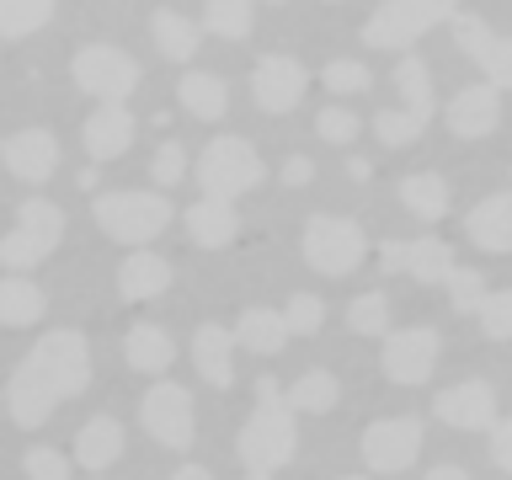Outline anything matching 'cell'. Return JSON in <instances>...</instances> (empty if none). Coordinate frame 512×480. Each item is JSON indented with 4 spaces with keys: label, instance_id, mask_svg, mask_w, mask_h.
I'll list each match as a JSON object with an SVG mask.
<instances>
[{
    "label": "cell",
    "instance_id": "cell-1",
    "mask_svg": "<svg viewBox=\"0 0 512 480\" xmlns=\"http://www.w3.org/2000/svg\"><path fill=\"white\" fill-rule=\"evenodd\" d=\"M91 384V342L80 331H43L6 379V411L16 427H43L64 400Z\"/></svg>",
    "mask_w": 512,
    "mask_h": 480
},
{
    "label": "cell",
    "instance_id": "cell-2",
    "mask_svg": "<svg viewBox=\"0 0 512 480\" xmlns=\"http://www.w3.org/2000/svg\"><path fill=\"white\" fill-rule=\"evenodd\" d=\"M256 406L246 416V427H240V438H235V454L240 464H246V475H272L278 464L294 459V411L283 406V390H278V379L262 374L256 379Z\"/></svg>",
    "mask_w": 512,
    "mask_h": 480
},
{
    "label": "cell",
    "instance_id": "cell-3",
    "mask_svg": "<svg viewBox=\"0 0 512 480\" xmlns=\"http://www.w3.org/2000/svg\"><path fill=\"white\" fill-rule=\"evenodd\" d=\"M91 219L96 230L118 246H150V240L171 224V198L166 192H134V187H118V192H102L91 203Z\"/></svg>",
    "mask_w": 512,
    "mask_h": 480
},
{
    "label": "cell",
    "instance_id": "cell-4",
    "mask_svg": "<svg viewBox=\"0 0 512 480\" xmlns=\"http://www.w3.org/2000/svg\"><path fill=\"white\" fill-rule=\"evenodd\" d=\"M262 176H267L262 155H256L246 139H235V134L203 144V155H198V187H203V198L235 203L240 192H251Z\"/></svg>",
    "mask_w": 512,
    "mask_h": 480
},
{
    "label": "cell",
    "instance_id": "cell-5",
    "mask_svg": "<svg viewBox=\"0 0 512 480\" xmlns=\"http://www.w3.org/2000/svg\"><path fill=\"white\" fill-rule=\"evenodd\" d=\"M59 240H64V208L48 198H27L16 208V230L0 235V267H11V272L38 267L43 256L59 251Z\"/></svg>",
    "mask_w": 512,
    "mask_h": 480
},
{
    "label": "cell",
    "instance_id": "cell-6",
    "mask_svg": "<svg viewBox=\"0 0 512 480\" xmlns=\"http://www.w3.org/2000/svg\"><path fill=\"white\" fill-rule=\"evenodd\" d=\"M299 246H304V262H310L315 272H326V278H347V272L363 267L368 235H363V224H352V219L315 214L310 224H304Z\"/></svg>",
    "mask_w": 512,
    "mask_h": 480
},
{
    "label": "cell",
    "instance_id": "cell-7",
    "mask_svg": "<svg viewBox=\"0 0 512 480\" xmlns=\"http://www.w3.org/2000/svg\"><path fill=\"white\" fill-rule=\"evenodd\" d=\"M70 75H75V86L96 96L102 107H123L128 96L139 91V64L123 54V48H112V43H91V48H80L75 64H70Z\"/></svg>",
    "mask_w": 512,
    "mask_h": 480
},
{
    "label": "cell",
    "instance_id": "cell-8",
    "mask_svg": "<svg viewBox=\"0 0 512 480\" xmlns=\"http://www.w3.org/2000/svg\"><path fill=\"white\" fill-rule=\"evenodd\" d=\"M139 422H144V432H150L160 448H171V454H187L192 438H198L192 395L182 390V384H171V379H160L155 390L139 400Z\"/></svg>",
    "mask_w": 512,
    "mask_h": 480
},
{
    "label": "cell",
    "instance_id": "cell-9",
    "mask_svg": "<svg viewBox=\"0 0 512 480\" xmlns=\"http://www.w3.org/2000/svg\"><path fill=\"white\" fill-rule=\"evenodd\" d=\"M438 22H454L448 0H395V6H384L363 22V43L368 48H406Z\"/></svg>",
    "mask_w": 512,
    "mask_h": 480
},
{
    "label": "cell",
    "instance_id": "cell-10",
    "mask_svg": "<svg viewBox=\"0 0 512 480\" xmlns=\"http://www.w3.org/2000/svg\"><path fill=\"white\" fill-rule=\"evenodd\" d=\"M438 331L432 326H406V331H390L384 336V352H379V374L390 384H427V374L438 368Z\"/></svg>",
    "mask_w": 512,
    "mask_h": 480
},
{
    "label": "cell",
    "instance_id": "cell-11",
    "mask_svg": "<svg viewBox=\"0 0 512 480\" xmlns=\"http://www.w3.org/2000/svg\"><path fill=\"white\" fill-rule=\"evenodd\" d=\"M422 448V416H384L363 432V464L374 475H400L416 464Z\"/></svg>",
    "mask_w": 512,
    "mask_h": 480
},
{
    "label": "cell",
    "instance_id": "cell-12",
    "mask_svg": "<svg viewBox=\"0 0 512 480\" xmlns=\"http://www.w3.org/2000/svg\"><path fill=\"white\" fill-rule=\"evenodd\" d=\"M379 267L384 272H406V278H416V283H448V272H454L459 262H454V251L443 246V240H432V235H422V240H384L379 246Z\"/></svg>",
    "mask_w": 512,
    "mask_h": 480
},
{
    "label": "cell",
    "instance_id": "cell-13",
    "mask_svg": "<svg viewBox=\"0 0 512 480\" xmlns=\"http://www.w3.org/2000/svg\"><path fill=\"white\" fill-rule=\"evenodd\" d=\"M304 86H310V75H304V64L288 59V54H267V59H256V70H251V96L262 112H294Z\"/></svg>",
    "mask_w": 512,
    "mask_h": 480
},
{
    "label": "cell",
    "instance_id": "cell-14",
    "mask_svg": "<svg viewBox=\"0 0 512 480\" xmlns=\"http://www.w3.org/2000/svg\"><path fill=\"white\" fill-rule=\"evenodd\" d=\"M454 38H459L464 54H470L480 70H486V86H491V91L512 86V43H507V38H496V32L480 22V16H464V11H454Z\"/></svg>",
    "mask_w": 512,
    "mask_h": 480
},
{
    "label": "cell",
    "instance_id": "cell-15",
    "mask_svg": "<svg viewBox=\"0 0 512 480\" xmlns=\"http://www.w3.org/2000/svg\"><path fill=\"white\" fill-rule=\"evenodd\" d=\"M432 416L448 427H464V432H486L496 422V390L486 379L448 384V390H438V400H432Z\"/></svg>",
    "mask_w": 512,
    "mask_h": 480
},
{
    "label": "cell",
    "instance_id": "cell-16",
    "mask_svg": "<svg viewBox=\"0 0 512 480\" xmlns=\"http://www.w3.org/2000/svg\"><path fill=\"white\" fill-rule=\"evenodd\" d=\"M0 160H6V171L16 176V182L38 187L59 171V144H54L48 128H22V134H11L6 144H0Z\"/></svg>",
    "mask_w": 512,
    "mask_h": 480
},
{
    "label": "cell",
    "instance_id": "cell-17",
    "mask_svg": "<svg viewBox=\"0 0 512 480\" xmlns=\"http://www.w3.org/2000/svg\"><path fill=\"white\" fill-rule=\"evenodd\" d=\"M496 123H502V91H491L486 80H480V86H464L454 102H448V128H454L459 139H486Z\"/></svg>",
    "mask_w": 512,
    "mask_h": 480
},
{
    "label": "cell",
    "instance_id": "cell-18",
    "mask_svg": "<svg viewBox=\"0 0 512 480\" xmlns=\"http://www.w3.org/2000/svg\"><path fill=\"white\" fill-rule=\"evenodd\" d=\"M464 235H470V246L491 251V256L512 251V198H507V192L480 198L470 214H464Z\"/></svg>",
    "mask_w": 512,
    "mask_h": 480
},
{
    "label": "cell",
    "instance_id": "cell-19",
    "mask_svg": "<svg viewBox=\"0 0 512 480\" xmlns=\"http://www.w3.org/2000/svg\"><path fill=\"white\" fill-rule=\"evenodd\" d=\"M80 144H86L91 160H118L134 144V112L128 107H96L86 128H80Z\"/></svg>",
    "mask_w": 512,
    "mask_h": 480
},
{
    "label": "cell",
    "instance_id": "cell-20",
    "mask_svg": "<svg viewBox=\"0 0 512 480\" xmlns=\"http://www.w3.org/2000/svg\"><path fill=\"white\" fill-rule=\"evenodd\" d=\"M166 288H171V262H166V256H155V251H134L118 267V294L128 304H144V299L166 294Z\"/></svg>",
    "mask_w": 512,
    "mask_h": 480
},
{
    "label": "cell",
    "instance_id": "cell-21",
    "mask_svg": "<svg viewBox=\"0 0 512 480\" xmlns=\"http://www.w3.org/2000/svg\"><path fill=\"white\" fill-rule=\"evenodd\" d=\"M230 352H235V342H230V331L224 326H198V336H192V363H198V374L214 384V390H230L235 384V363H230Z\"/></svg>",
    "mask_w": 512,
    "mask_h": 480
},
{
    "label": "cell",
    "instance_id": "cell-22",
    "mask_svg": "<svg viewBox=\"0 0 512 480\" xmlns=\"http://www.w3.org/2000/svg\"><path fill=\"white\" fill-rule=\"evenodd\" d=\"M176 102H182L192 118L214 123V118L230 112V86H224L214 70H187L182 80H176Z\"/></svg>",
    "mask_w": 512,
    "mask_h": 480
},
{
    "label": "cell",
    "instance_id": "cell-23",
    "mask_svg": "<svg viewBox=\"0 0 512 480\" xmlns=\"http://www.w3.org/2000/svg\"><path fill=\"white\" fill-rule=\"evenodd\" d=\"M123 358H128V368H139V374H166L176 363V342H171V331L139 320V326L123 336Z\"/></svg>",
    "mask_w": 512,
    "mask_h": 480
},
{
    "label": "cell",
    "instance_id": "cell-24",
    "mask_svg": "<svg viewBox=\"0 0 512 480\" xmlns=\"http://www.w3.org/2000/svg\"><path fill=\"white\" fill-rule=\"evenodd\" d=\"M182 219H187V235L198 240V246H230V240L240 235L235 203H219V198H198Z\"/></svg>",
    "mask_w": 512,
    "mask_h": 480
},
{
    "label": "cell",
    "instance_id": "cell-25",
    "mask_svg": "<svg viewBox=\"0 0 512 480\" xmlns=\"http://www.w3.org/2000/svg\"><path fill=\"white\" fill-rule=\"evenodd\" d=\"M118 454H123V422L118 416H91V422L75 432V459L86 464V470H107Z\"/></svg>",
    "mask_w": 512,
    "mask_h": 480
},
{
    "label": "cell",
    "instance_id": "cell-26",
    "mask_svg": "<svg viewBox=\"0 0 512 480\" xmlns=\"http://www.w3.org/2000/svg\"><path fill=\"white\" fill-rule=\"evenodd\" d=\"M230 342H240L246 352H262V358H272V352H283V342H288L283 310H267V304H256V310H246V315H240V326L230 331Z\"/></svg>",
    "mask_w": 512,
    "mask_h": 480
},
{
    "label": "cell",
    "instance_id": "cell-27",
    "mask_svg": "<svg viewBox=\"0 0 512 480\" xmlns=\"http://www.w3.org/2000/svg\"><path fill=\"white\" fill-rule=\"evenodd\" d=\"M400 203H406L416 219L438 224L448 214V182L432 171H411V176H400Z\"/></svg>",
    "mask_w": 512,
    "mask_h": 480
},
{
    "label": "cell",
    "instance_id": "cell-28",
    "mask_svg": "<svg viewBox=\"0 0 512 480\" xmlns=\"http://www.w3.org/2000/svg\"><path fill=\"white\" fill-rule=\"evenodd\" d=\"M336 400H342V384H336V374L331 368H310V374H299L294 384L283 390V406L288 411H331Z\"/></svg>",
    "mask_w": 512,
    "mask_h": 480
},
{
    "label": "cell",
    "instance_id": "cell-29",
    "mask_svg": "<svg viewBox=\"0 0 512 480\" xmlns=\"http://www.w3.org/2000/svg\"><path fill=\"white\" fill-rule=\"evenodd\" d=\"M48 299L32 278H0V326H32L43 320Z\"/></svg>",
    "mask_w": 512,
    "mask_h": 480
},
{
    "label": "cell",
    "instance_id": "cell-30",
    "mask_svg": "<svg viewBox=\"0 0 512 480\" xmlns=\"http://www.w3.org/2000/svg\"><path fill=\"white\" fill-rule=\"evenodd\" d=\"M198 38H203V27L187 22L182 11H155V48L171 64H187L192 54H198Z\"/></svg>",
    "mask_w": 512,
    "mask_h": 480
},
{
    "label": "cell",
    "instance_id": "cell-31",
    "mask_svg": "<svg viewBox=\"0 0 512 480\" xmlns=\"http://www.w3.org/2000/svg\"><path fill=\"white\" fill-rule=\"evenodd\" d=\"M395 91L406 96V107H400V112H411L416 123L432 118V75H427L422 59H400L395 64Z\"/></svg>",
    "mask_w": 512,
    "mask_h": 480
},
{
    "label": "cell",
    "instance_id": "cell-32",
    "mask_svg": "<svg viewBox=\"0 0 512 480\" xmlns=\"http://www.w3.org/2000/svg\"><path fill=\"white\" fill-rule=\"evenodd\" d=\"M48 22H54L48 0H0V38H27Z\"/></svg>",
    "mask_w": 512,
    "mask_h": 480
},
{
    "label": "cell",
    "instance_id": "cell-33",
    "mask_svg": "<svg viewBox=\"0 0 512 480\" xmlns=\"http://www.w3.org/2000/svg\"><path fill=\"white\" fill-rule=\"evenodd\" d=\"M347 326L358 336H384V331H390V299H384L379 288H374V294H358L347 304Z\"/></svg>",
    "mask_w": 512,
    "mask_h": 480
},
{
    "label": "cell",
    "instance_id": "cell-34",
    "mask_svg": "<svg viewBox=\"0 0 512 480\" xmlns=\"http://www.w3.org/2000/svg\"><path fill=\"white\" fill-rule=\"evenodd\" d=\"M480 326H486L491 342H507L512 336V294L507 288H486V299H480Z\"/></svg>",
    "mask_w": 512,
    "mask_h": 480
},
{
    "label": "cell",
    "instance_id": "cell-35",
    "mask_svg": "<svg viewBox=\"0 0 512 480\" xmlns=\"http://www.w3.org/2000/svg\"><path fill=\"white\" fill-rule=\"evenodd\" d=\"M427 123H416L411 112H400V107H384L379 118H374V134H379V144L384 150H400V144H411L416 134H422Z\"/></svg>",
    "mask_w": 512,
    "mask_h": 480
},
{
    "label": "cell",
    "instance_id": "cell-36",
    "mask_svg": "<svg viewBox=\"0 0 512 480\" xmlns=\"http://www.w3.org/2000/svg\"><path fill=\"white\" fill-rule=\"evenodd\" d=\"M203 27L219 32V38H246V32H251V6H240V0H219V6H208Z\"/></svg>",
    "mask_w": 512,
    "mask_h": 480
},
{
    "label": "cell",
    "instance_id": "cell-37",
    "mask_svg": "<svg viewBox=\"0 0 512 480\" xmlns=\"http://www.w3.org/2000/svg\"><path fill=\"white\" fill-rule=\"evenodd\" d=\"M443 288H448V299H454V310H480V299H486V272L454 267Z\"/></svg>",
    "mask_w": 512,
    "mask_h": 480
},
{
    "label": "cell",
    "instance_id": "cell-38",
    "mask_svg": "<svg viewBox=\"0 0 512 480\" xmlns=\"http://www.w3.org/2000/svg\"><path fill=\"white\" fill-rule=\"evenodd\" d=\"M320 80L336 91V96H347V91H368L374 86V75H368V64H358V59H331L326 70H320Z\"/></svg>",
    "mask_w": 512,
    "mask_h": 480
},
{
    "label": "cell",
    "instance_id": "cell-39",
    "mask_svg": "<svg viewBox=\"0 0 512 480\" xmlns=\"http://www.w3.org/2000/svg\"><path fill=\"white\" fill-rule=\"evenodd\" d=\"M320 320H326V304H320L315 294H294L288 299V310H283V326H288V336H315L320 331Z\"/></svg>",
    "mask_w": 512,
    "mask_h": 480
},
{
    "label": "cell",
    "instance_id": "cell-40",
    "mask_svg": "<svg viewBox=\"0 0 512 480\" xmlns=\"http://www.w3.org/2000/svg\"><path fill=\"white\" fill-rule=\"evenodd\" d=\"M150 176H155V187H176V182H182V176H187V150H182V144H176V139L160 144Z\"/></svg>",
    "mask_w": 512,
    "mask_h": 480
},
{
    "label": "cell",
    "instance_id": "cell-41",
    "mask_svg": "<svg viewBox=\"0 0 512 480\" xmlns=\"http://www.w3.org/2000/svg\"><path fill=\"white\" fill-rule=\"evenodd\" d=\"M315 134L326 139V144H352V139H358V118H352L347 107H326L315 118Z\"/></svg>",
    "mask_w": 512,
    "mask_h": 480
},
{
    "label": "cell",
    "instance_id": "cell-42",
    "mask_svg": "<svg viewBox=\"0 0 512 480\" xmlns=\"http://www.w3.org/2000/svg\"><path fill=\"white\" fill-rule=\"evenodd\" d=\"M27 475L32 480H70V459L59 454V448H27Z\"/></svg>",
    "mask_w": 512,
    "mask_h": 480
},
{
    "label": "cell",
    "instance_id": "cell-43",
    "mask_svg": "<svg viewBox=\"0 0 512 480\" xmlns=\"http://www.w3.org/2000/svg\"><path fill=\"white\" fill-rule=\"evenodd\" d=\"M486 432H491V459H496V470H512V427L496 416Z\"/></svg>",
    "mask_w": 512,
    "mask_h": 480
},
{
    "label": "cell",
    "instance_id": "cell-44",
    "mask_svg": "<svg viewBox=\"0 0 512 480\" xmlns=\"http://www.w3.org/2000/svg\"><path fill=\"white\" fill-rule=\"evenodd\" d=\"M310 176H315L310 160H304V155H288V166H283V182H288V187H304Z\"/></svg>",
    "mask_w": 512,
    "mask_h": 480
},
{
    "label": "cell",
    "instance_id": "cell-45",
    "mask_svg": "<svg viewBox=\"0 0 512 480\" xmlns=\"http://www.w3.org/2000/svg\"><path fill=\"white\" fill-rule=\"evenodd\" d=\"M427 480H470V470H459V464H432Z\"/></svg>",
    "mask_w": 512,
    "mask_h": 480
},
{
    "label": "cell",
    "instance_id": "cell-46",
    "mask_svg": "<svg viewBox=\"0 0 512 480\" xmlns=\"http://www.w3.org/2000/svg\"><path fill=\"white\" fill-rule=\"evenodd\" d=\"M171 480H214V475H208V470H203V464H182V470H176Z\"/></svg>",
    "mask_w": 512,
    "mask_h": 480
},
{
    "label": "cell",
    "instance_id": "cell-47",
    "mask_svg": "<svg viewBox=\"0 0 512 480\" xmlns=\"http://www.w3.org/2000/svg\"><path fill=\"white\" fill-rule=\"evenodd\" d=\"M246 480H272V475H246Z\"/></svg>",
    "mask_w": 512,
    "mask_h": 480
},
{
    "label": "cell",
    "instance_id": "cell-48",
    "mask_svg": "<svg viewBox=\"0 0 512 480\" xmlns=\"http://www.w3.org/2000/svg\"><path fill=\"white\" fill-rule=\"evenodd\" d=\"M342 480H368V475H342Z\"/></svg>",
    "mask_w": 512,
    "mask_h": 480
}]
</instances>
